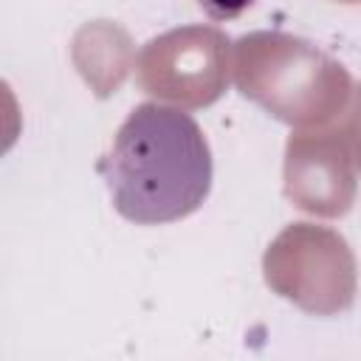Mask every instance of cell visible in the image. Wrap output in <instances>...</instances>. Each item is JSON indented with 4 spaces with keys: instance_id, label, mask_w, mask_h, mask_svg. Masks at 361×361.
<instances>
[{
    "instance_id": "obj_1",
    "label": "cell",
    "mask_w": 361,
    "mask_h": 361,
    "mask_svg": "<svg viewBox=\"0 0 361 361\" xmlns=\"http://www.w3.org/2000/svg\"><path fill=\"white\" fill-rule=\"evenodd\" d=\"M99 172L121 217L158 226L192 214L209 197L212 149L186 110L144 102L118 127Z\"/></svg>"
},
{
    "instance_id": "obj_2",
    "label": "cell",
    "mask_w": 361,
    "mask_h": 361,
    "mask_svg": "<svg viewBox=\"0 0 361 361\" xmlns=\"http://www.w3.org/2000/svg\"><path fill=\"white\" fill-rule=\"evenodd\" d=\"M203 6V11L214 20H231L237 17L240 11H245L254 0H197Z\"/></svg>"
}]
</instances>
